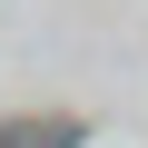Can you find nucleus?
<instances>
[{
	"label": "nucleus",
	"instance_id": "1",
	"mask_svg": "<svg viewBox=\"0 0 148 148\" xmlns=\"http://www.w3.org/2000/svg\"><path fill=\"white\" fill-rule=\"evenodd\" d=\"M79 119H0V148H79Z\"/></svg>",
	"mask_w": 148,
	"mask_h": 148
}]
</instances>
